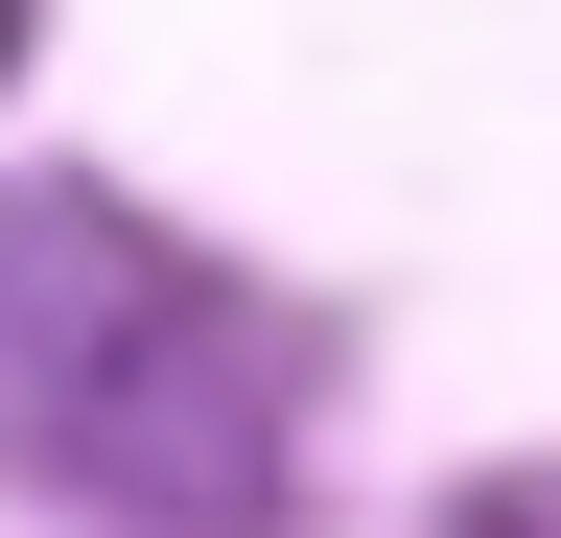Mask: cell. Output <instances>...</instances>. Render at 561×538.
<instances>
[{
    "label": "cell",
    "instance_id": "1",
    "mask_svg": "<svg viewBox=\"0 0 561 538\" xmlns=\"http://www.w3.org/2000/svg\"><path fill=\"white\" fill-rule=\"evenodd\" d=\"M0 468L94 538H280L305 328L117 187H0Z\"/></svg>",
    "mask_w": 561,
    "mask_h": 538
},
{
    "label": "cell",
    "instance_id": "2",
    "mask_svg": "<svg viewBox=\"0 0 561 538\" xmlns=\"http://www.w3.org/2000/svg\"><path fill=\"white\" fill-rule=\"evenodd\" d=\"M445 538H561V492H468V515H445Z\"/></svg>",
    "mask_w": 561,
    "mask_h": 538
}]
</instances>
